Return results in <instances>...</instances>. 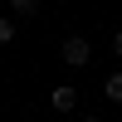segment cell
Instances as JSON below:
<instances>
[{"instance_id":"obj_1","label":"cell","mask_w":122,"mask_h":122,"mask_svg":"<svg viewBox=\"0 0 122 122\" xmlns=\"http://www.w3.org/2000/svg\"><path fill=\"white\" fill-rule=\"evenodd\" d=\"M59 54H64V64H68V68H83L88 59H93V44H88L83 34H68V39H64V49H59Z\"/></svg>"},{"instance_id":"obj_2","label":"cell","mask_w":122,"mask_h":122,"mask_svg":"<svg viewBox=\"0 0 122 122\" xmlns=\"http://www.w3.org/2000/svg\"><path fill=\"white\" fill-rule=\"evenodd\" d=\"M49 107H54V112H73V107H78V88L59 83L54 93H49Z\"/></svg>"},{"instance_id":"obj_4","label":"cell","mask_w":122,"mask_h":122,"mask_svg":"<svg viewBox=\"0 0 122 122\" xmlns=\"http://www.w3.org/2000/svg\"><path fill=\"white\" fill-rule=\"evenodd\" d=\"M39 5H44V0H10V10H15V15H34Z\"/></svg>"},{"instance_id":"obj_7","label":"cell","mask_w":122,"mask_h":122,"mask_svg":"<svg viewBox=\"0 0 122 122\" xmlns=\"http://www.w3.org/2000/svg\"><path fill=\"white\" fill-rule=\"evenodd\" d=\"M83 122H98V117H83Z\"/></svg>"},{"instance_id":"obj_5","label":"cell","mask_w":122,"mask_h":122,"mask_svg":"<svg viewBox=\"0 0 122 122\" xmlns=\"http://www.w3.org/2000/svg\"><path fill=\"white\" fill-rule=\"evenodd\" d=\"M15 39V20H0V44H10Z\"/></svg>"},{"instance_id":"obj_3","label":"cell","mask_w":122,"mask_h":122,"mask_svg":"<svg viewBox=\"0 0 122 122\" xmlns=\"http://www.w3.org/2000/svg\"><path fill=\"white\" fill-rule=\"evenodd\" d=\"M103 98L107 103H122V73H107L103 78Z\"/></svg>"},{"instance_id":"obj_6","label":"cell","mask_w":122,"mask_h":122,"mask_svg":"<svg viewBox=\"0 0 122 122\" xmlns=\"http://www.w3.org/2000/svg\"><path fill=\"white\" fill-rule=\"evenodd\" d=\"M112 54L122 59V29H117V34H112Z\"/></svg>"}]
</instances>
